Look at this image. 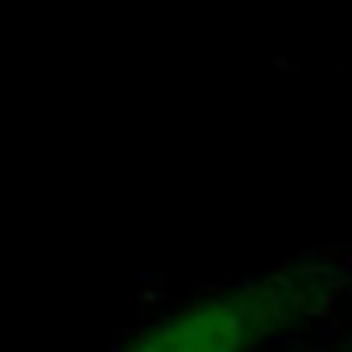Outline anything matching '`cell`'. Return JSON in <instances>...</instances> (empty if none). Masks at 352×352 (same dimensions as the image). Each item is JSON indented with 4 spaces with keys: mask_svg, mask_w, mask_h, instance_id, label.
Wrapping results in <instances>:
<instances>
[{
    "mask_svg": "<svg viewBox=\"0 0 352 352\" xmlns=\"http://www.w3.org/2000/svg\"><path fill=\"white\" fill-rule=\"evenodd\" d=\"M331 352H352V331H348L344 340H336V348H331Z\"/></svg>",
    "mask_w": 352,
    "mask_h": 352,
    "instance_id": "obj_2",
    "label": "cell"
},
{
    "mask_svg": "<svg viewBox=\"0 0 352 352\" xmlns=\"http://www.w3.org/2000/svg\"><path fill=\"white\" fill-rule=\"evenodd\" d=\"M348 290L336 261H286L149 311L108 352H294L331 327Z\"/></svg>",
    "mask_w": 352,
    "mask_h": 352,
    "instance_id": "obj_1",
    "label": "cell"
}]
</instances>
